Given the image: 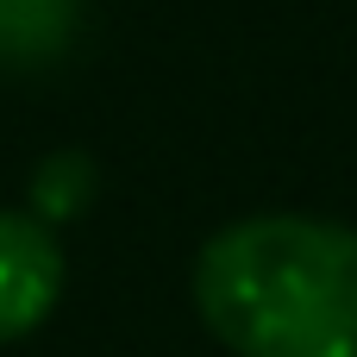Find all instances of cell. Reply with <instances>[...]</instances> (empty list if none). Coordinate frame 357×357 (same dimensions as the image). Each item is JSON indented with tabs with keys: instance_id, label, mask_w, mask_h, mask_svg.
I'll use <instances>...</instances> for the list:
<instances>
[{
	"instance_id": "6da1fadb",
	"label": "cell",
	"mask_w": 357,
	"mask_h": 357,
	"mask_svg": "<svg viewBox=\"0 0 357 357\" xmlns=\"http://www.w3.org/2000/svg\"><path fill=\"white\" fill-rule=\"evenodd\" d=\"M195 307L238 357H357V232L257 213L201 245Z\"/></svg>"
},
{
	"instance_id": "3957f363",
	"label": "cell",
	"mask_w": 357,
	"mask_h": 357,
	"mask_svg": "<svg viewBox=\"0 0 357 357\" xmlns=\"http://www.w3.org/2000/svg\"><path fill=\"white\" fill-rule=\"evenodd\" d=\"M82 0H0V63L44 69L69 50Z\"/></svg>"
},
{
	"instance_id": "7a4b0ae2",
	"label": "cell",
	"mask_w": 357,
	"mask_h": 357,
	"mask_svg": "<svg viewBox=\"0 0 357 357\" xmlns=\"http://www.w3.org/2000/svg\"><path fill=\"white\" fill-rule=\"evenodd\" d=\"M63 295V251L44 220L0 207V345L25 339Z\"/></svg>"
},
{
	"instance_id": "277c9868",
	"label": "cell",
	"mask_w": 357,
	"mask_h": 357,
	"mask_svg": "<svg viewBox=\"0 0 357 357\" xmlns=\"http://www.w3.org/2000/svg\"><path fill=\"white\" fill-rule=\"evenodd\" d=\"M88 195V163L69 151V157H50V169L38 176V207L44 213H75Z\"/></svg>"
}]
</instances>
